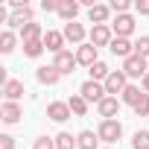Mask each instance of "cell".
<instances>
[{
  "label": "cell",
  "mask_w": 149,
  "mask_h": 149,
  "mask_svg": "<svg viewBox=\"0 0 149 149\" xmlns=\"http://www.w3.org/2000/svg\"><path fill=\"white\" fill-rule=\"evenodd\" d=\"M105 149H114V146H105Z\"/></svg>",
  "instance_id": "37"
},
{
  "label": "cell",
  "mask_w": 149,
  "mask_h": 149,
  "mask_svg": "<svg viewBox=\"0 0 149 149\" xmlns=\"http://www.w3.org/2000/svg\"><path fill=\"white\" fill-rule=\"evenodd\" d=\"M123 73H126L129 79H143L146 73H149V61L143 56H129L123 61Z\"/></svg>",
  "instance_id": "1"
},
{
  "label": "cell",
  "mask_w": 149,
  "mask_h": 149,
  "mask_svg": "<svg viewBox=\"0 0 149 149\" xmlns=\"http://www.w3.org/2000/svg\"><path fill=\"white\" fill-rule=\"evenodd\" d=\"M132 149H149V132H134V137H132Z\"/></svg>",
  "instance_id": "28"
},
{
  "label": "cell",
  "mask_w": 149,
  "mask_h": 149,
  "mask_svg": "<svg viewBox=\"0 0 149 149\" xmlns=\"http://www.w3.org/2000/svg\"><path fill=\"white\" fill-rule=\"evenodd\" d=\"M64 41H70V44H79L82 47V41H85V26L82 24H64Z\"/></svg>",
  "instance_id": "16"
},
{
  "label": "cell",
  "mask_w": 149,
  "mask_h": 149,
  "mask_svg": "<svg viewBox=\"0 0 149 149\" xmlns=\"http://www.w3.org/2000/svg\"><path fill=\"white\" fill-rule=\"evenodd\" d=\"M0 149H15V137L12 134H0Z\"/></svg>",
  "instance_id": "33"
},
{
  "label": "cell",
  "mask_w": 149,
  "mask_h": 149,
  "mask_svg": "<svg viewBox=\"0 0 149 149\" xmlns=\"http://www.w3.org/2000/svg\"><path fill=\"white\" fill-rule=\"evenodd\" d=\"M32 149H56V137H47V134H41L38 140H35V146Z\"/></svg>",
  "instance_id": "31"
},
{
  "label": "cell",
  "mask_w": 149,
  "mask_h": 149,
  "mask_svg": "<svg viewBox=\"0 0 149 149\" xmlns=\"http://www.w3.org/2000/svg\"><path fill=\"white\" fill-rule=\"evenodd\" d=\"M76 64H79V61H76V56H73L70 50H64V53H58V56L53 58V67L61 73V76H70V73L76 70Z\"/></svg>",
  "instance_id": "5"
},
{
  "label": "cell",
  "mask_w": 149,
  "mask_h": 149,
  "mask_svg": "<svg viewBox=\"0 0 149 149\" xmlns=\"http://www.w3.org/2000/svg\"><path fill=\"white\" fill-rule=\"evenodd\" d=\"M26 24H32V9L29 6H15V12L9 15V26L12 29H24Z\"/></svg>",
  "instance_id": "8"
},
{
  "label": "cell",
  "mask_w": 149,
  "mask_h": 149,
  "mask_svg": "<svg viewBox=\"0 0 149 149\" xmlns=\"http://www.w3.org/2000/svg\"><path fill=\"white\" fill-rule=\"evenodd\" d=\"M140 85H143V94H149V73H146V76L140 79Z\"/></svg>",
  "instance_id": "36"
},
{
  "label": "cell",
  "mask_w": 149,
  "mask_h": 149,
  "mask_svg": "<svg viewBox=\"0 0 149 149\" xmlns=\"http://www.w3.org/2000/svg\"><path fill=\"white\" fill-rule=\"evenodd\" d=\"M79 94H82L88 102H97V105L108 97V94H105V85H102V82H94V79H88V82L79 88Z\"/></svg>",
  "instance_id": "4"
},
{
  "label": "cell",
  "mask_w": 149,
  "mask_h": 149,
  "mask_svg": "<svg viewBox=\"0 0 149 149\" xmlns=\"http://www.w3.org/2000/svg\"><path fill=\"white\" fill-rule=\"evenodd\" d=\"M58 3H61V0H44L41 9H44V12H58Z\"/></svg>",
  "instance_id": "34"
},
{
  "label": "cell",
  "mask_w": 149,
  "mask_h": 149,
  "mask_svg": "<svg viewBox=\"0 0 149 149\" xmlns=\"http://www.w3.org/2000/svg\"><path fill=\"white\" fill-rule=\"evenodd\" d=\"M3 97H6V102H18L24 97V82L21 79H9L3 85Z\"/></svg>",
  "instance_id": "18"
},
{
  "label": "cell",
  "mask_w": 149,
  "mask_h": 149,
  "mask_svg": "<svg viewBox=\"0 0 149 149\" xmlns=\"http://www.w3.org/2000/svg\"><path fill=\"white\" fill-rule=\"evenodd\" d=\"M129 0H111V12H117V15H129Z\"/></svg>",
  "instance_id": "32"
},
{
  "label": "cell",
  "mask_w": 149,
  "mask_h": 149,
  "mask_svg": "<svg viewBox=\"0 0 149 149\" xmlns=\"http://www.w3.org/2000/svg\"><path fill=\"white\" fill-rule=\"evenodd\" d=\"M108 18H111V6H102V3H97V6H91V9H88V21H91L94 26H102V24H108Z\"/></svg>",
  "instance_id": "12"
},
{
  "label": "cell",
  "mask_w": 149,
  "mask_h": 149,
  "mask_svg": "<svg viewBox=\"0 0 149 149\" xmlns=\"http://www.w3.org/2000/svg\"><path fill=\"white\" fill-rule=\"evenodd\" d=\"M64 32H56V29H47V35H44V47L53 53V56H58V53H64Z\"/></svg>",
  "instance_id": "9"
},
{
  "label": "cell",
  "mask_w": 149,
  "mask_h": 149,
  "mask_svg": "<svg viewBox=\"0 0 149 149\" xmlns=\"http://www.w3.org/2000/svg\"><path fill=\"white\" fill-rule=\"evenodd\" d=\"M140 100H143V91H140L137 85H126V91L120 94V102H126V105H132V108H134Z\"/></svg>",
  "instance_id": "21"
},
{
  "label": "cell",
  "mask_w": 149,
  "mask_h": 149,
  "mask_svg": "<svg viewBox=\"0 0 149 149\" xmlns=\"http://www.w3.org/2000/svg\"><path fill=\"white\" fill-rule=\"evenodd\" d=\"M88 73H91V79H94V82H105V79L111 76V67H108L105 61H97L94 67H88Z\"/></svg>",
  "instance_id": "24"
},
{
  "label": "cell",
  "mask_w": 149,
  "mask_h": 149,
  "mask_svg": "<svg viewBox=\"0 0 149 149\" xmlns=\"http://www.w3.org/2000/svg\"><path fill=\"white\" fill-rule=\"evenodd\" d=\"M134 9H137V15H149V0H137Z\"/></svg>",
  "instance_id": "35"
},
{
  "label": "cell",
  "mask_w": 149,
  "mask_h": 149,
  "mask_svg": "<svg viewBox=\"0 0 149 149\" xmlns=\"http://www.w3.org/2000/svg\"><path fill=\"white\" fill-rule=\"evenodd\" d=\"M76 143H79V149H100V134L97 132H79Z\"/></svg>",
  "instance_id": "22"
},
{
  "label": "cell",
  "mask_w": 149,
  "mask_h": 149,
  "mask_svg": "<svg viewBox=\"0 0 149 149\" xmlns=\"http://www.w3.org/2000/svg\"><path fill=\"white\" fill-rule=\"evenodd\" d=\"M97 111H100L102 120H114L117 111H120V100H117V97H105V100L97 105Z\"/></svg>",
  "instance_id": "13"
},
{
  "label": "cell",
  "mask_w": 149,
  "mask_h": 149,
  "mask_svg": "<svg viewBox=\"0 0 149 149\" xmlns=\"http://www.w3.org/2000/svg\"><path fill=\"white\" fill-rule=\"evenodd\" d=\"M108 50H111V53H114V56H120V58H123V61H126V58H129V56H134V44H132V41H129V38H114V41H111V47H108Z\"/></svg>",
  "instance_id": "15"
},
{
  "label": "cell",
  "mask_w": 149,
  "mask_h": 149,
  "mask_svg": "<svg viewBox=\"0 0 149 149\" xmlns=\"http://www.w3.org/2000/svg\"><path fill=\"white\" fill-rule=\"evenodd\" d=\"M44 35H47V32H44V29H41V24H35V21H32V24H26V26L21 29V41H24V44H29V41H41Z\"/></svg>",
  "instance_id": "20"
},
{
  "label": "cell",
  "mask_w": 149,
  "mask_h": 149,
  "mask_svg": "<svg viewBox=\"0 0 149 149\" xmlns=\"http://www.w3.org/2000/svg\"><path fill=\"white\" fill-rule=\"evenodd\" d=\"M76 61L82 64V67H94L100 58H97V47L94 44H82V47H76Z\"/></svg>",
  "instance_id": "11"
},
{
  "label": "cell",
  "mask_w": 149,
  "mask_h": 149,
  "mask_svg": "<svg viewBox=\"0 0 149 149\" xmlns=\"http://www.w3.org/2000/svg\"><path fill=\"white\" fill-rule=\"evenodd\" d=\"M24 117V111H21V105L18 102H3V108H0V120H3V123H18Z\"/></svg>",
  "instance_id": "17"
},
{
  "label": "cell",
  "mask_w": 149,
  "mask_h": 149,
  "mask_svg": "<svg viewBox=\"0 0 149 149\" xmlns=\"http://www.w3.org/2000/svg\"><path fill=\"white\" fill-rule=\"evenodd\" d=\"M44 50H47V47H44V38H41V41H29V44H24V56H29V58H38Z\"/></svg>",
  "instance_id": "26"
},
{
  "label": "cell",
  "mask_w": 149,
  "mask_h": 149,
  "mask_svg": "<svg viewBox=\"0 0 149 149\" xmlns=\"http://www.w3.org/2000/svg\"><path fill=\"white\" fill-rule=\"evenodd\" d=\"M111 41H114V32H111V26L108 24H102V26H94L91 29V44L100 50V47H111Z\"/></svg>",
  "instance_id": "7"
},
{
  "label": "cell",
  "mask_w": 149,
  "mask_h": 149,
  "mask_svg": "<svg viewBox=\"0 0 149 149\" xmlns=\"http://www.w3.org/2000/svg\"><path fill=\"white\" fill-rule=\"evenodd\" d=\"M70 114H73V111H70L67 102H58V100H56V102L47 105V117H50L53 123H64V120H70Z\"/></svg>",
  "instance_id": "10"
},
{
  "label": "cell",
  "mask_w": 149,
  "mask_h": 149,
  "mask_svg": "<svg viewBox=\"0 0 149 149\" xmlns=\"http://www.w3.org/2000/svg\"><path fill=\"white\" fill-rule=\"evenodd\" d=\"M111 32H114V38H129L134 32V18L132 15H117L114 24H111Z\"/></svg>",
  "instance_id": "6"
},
{
  "label": "cell",
  "mask_w": 149,
  "mask_h": 149,
  "mask_svg": "<svg viewBox=\"0 0 149 149\" xmlns=\"http://www.w3.org/2000/svg\"><path fill=\"white\" fill-rule=\"evenodd\" d=\"M15 50V32L6 29V32H0V53H12Z\"/></svg>",
  "instance_id": "27"
},
{
  "label": "cell",
  "mask_w": 149,
  "mask_h": 149,
  "mask_svg": "<svg viewBox=\"0 0 149 149\" xmlns=\"http://www.w3.org/2000/svg\"><path fill=\"white\" fill-rule=\"evenodd\" d=\"M134 56L149 58V35H140V38H137V44H134Z\"/></svg>",
  "instance_id": "29"
},
{
  "label": "cell",
  "mask_w": 149,
  "mask_h": 149,
  "mask_svg": "<svg viewBox=\"0 0 149 149\" xmlns=\"http://www.w3.org/2000/svg\"><path fill=\"white\" fill-rule=\"evenodd\" d=\"M79 9H82V3L61 0V3H58V18H61V21H67V24H73V21H76V15H79Z\"/></svg>",
  "instance_id": "14"
},
{
  "label": "cell",
  "mask_w": 149,
  "mask_h": 149,
  "mask_svg": "<svg viewBox=\"0 0 149 149\" xmlns=\"http://www.w3.org/2000/svg\"><path fill=\"white\" fill-rule=\"evenodd\" d=\"M67 105H70V111L76 114V117H85V114H88V100H85L82 94H73V97L67 100Z\"/></svg>",
  "instance_id": "23"
},
{
  "label": "cell",
  "mask_w": 149,
  "mask_h": 149,
  "mask_svg": "<svg viewBox=\"0 0 149 149\" xmlns=\"http://www.w3.org/2000/svg\"><path fill=\"white\" fill-rule=\"evenodd\" d=\"M134 114L137 117H149V94H143V100L134 105Z\"/></svg>",
  "instance_id": "30"
},
{
  "label": "cell",
  "mask_w": 149,
  "mask_h": 149,
  "mask_svg": "<svg viewBox=\"0 0 149 149\" xmlns=\"http://www.w3.org/2000/svg\"><path fill=\"white\" fill-rule=\"evenodd\" d=\"M97 134H100V140H105L111 146V143H117L123 137V126H120V120H102L100 129H97Z\"/></svg>",
  "instance_id": "2"
},
{
  "label": "cell",
  "mask_w": 149,
  "mask_h": 149,
  "mask_svg": "<svg viewBox=\"0 0 149 149\" xmlns=\"http://www.w3.org/2000/svg\"><path fill=\"white\" fill-rule=\"evenodd\" d=\"M102 85H105V94H108V97H117V94H123V91H126L129 76H126L123 70H111V76H108Z\"/></svg>",
  "instance_id": "3"
},
{
  "label": "cell",
  "mask_w": 149,
  "mask_h": 149,
  "mask_svg": "<svg viewBox=\"0 0 149 149\" xmlns=\"http://www.w3.org/2000/svg\"><path fill=\"white\" fill-rule=\"evenodd\" d=\"M56 149H79V143L70 132H58L56 134Z\"/></svg>",
  "instance_id": "25"
},
{
  "label": "cell",
  "mask_w": 149,
  "mask_h": 149,
  "mask_svg": "<svg viewBox=\"0 0 149 149\" xmlns=\"http://www.w3.org/2000/svg\"><path fill=\"white\" fill-rule=\"evenodd\" d=\"M35 79H38L41 85H56V82L61 79V73H58L53 64H47V67H38V70H35Z\"/></svg>",
  "instance_id": "19"
}]
</instances>
